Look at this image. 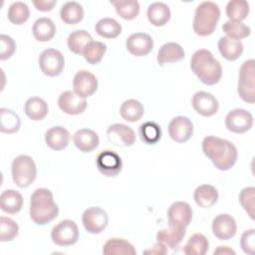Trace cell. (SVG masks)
<instances>
[{"label": "cell", "instance_id": "obj_38", "mask_svg": "<svg viewBox=\"0 0 255 255\" xmlns=\"http://www.w3.org/2000/svg\"><path fill=\"white\" fill-rule=\"evenodd\" d=\"M120 17L125 20H133L139 13V3L136 0H119L111 2Z\"/></svg>", "mask_w": 255, "mask_h": 255}, {"label": "cell", "instance_id": "obj_36", "mask_svg": "<svg viewBox=\"0 0 255 255\" xmlns=\"http://www.w3.org/2000/svg\"><path fill=\"white\" fill-rule=\"evenodd\" d=\"M209 249L208 239L201 233L193 234L183 247L186 255H204Z\"/></svg>", "mask_w": 255, "mask_h": 255}, {"label": "cell", "instance_id": "obj_33", "mask_svg": "<svg viewBox=\"0 0 255 255\" xmlns=\"http://www.w3.org/2000/svg\"><path fill=\"white\" fill-rule=\"evenodd\" d=\"M120 114L125 121L129 123H135L143 116L144 109L137 100L129 99L122 104L120 108Z\"/></svg>", "mask_w": 255, "mask_h": 255}, {"label": "cell", "instance_id": "obj_49", "mask_svg": "<svg viewBox=\"0 0 255 255\" xmlns=\"http://www.w3.org/2000/svg\"><path fill=\"white\" fill-rule=\"evenodd\" d=\"M214 255H222V254H232L235 255V251L231 248H229L228 246H219L216 250H214L213 252Z\"/></svg>", "mask_w": 255, "mask_h": 255}, {"label": "cell", "instance_id": "obj_40", "mask_svg": "<svg viewBox=\"0 0 255 255\" xmlns=\"http://www.w3.org/2000/svg\"><path fill=\"white\" fill-rule=\"evenodd\" d=\"M139 135L146 144H154L161 138V128L154 122H146L139 127Z\"/></svg>", "mask_w": 255, "mask_h": 255}, {"label": "cell", "instance_id": "obj_48", "mask_svg": "<svg viewBox=\"0 0 255 255\" xmlns=\"http://www.w3.org/2000/svg\"><path fill=\"white\" fill-rule=\"evenodd\" d=\"M143 253L144 254H151V255H153V254L154 255H163V254L167 253V248L163 243L157 241V243H155L152 246V248L143 251Z\"/></svg>", "mask_w": 255, "mask_h": 255}, {"label": "cell", "instance_id": "obj_37", "mask_svg": "<svg viewBox=\"0 0 255 255\" xmlns=\"http://www.w3.org/2000/svg\"><path fill=\"white\" fill-rule=\"evenodd\" d=\"M249 14V3L245 0H231L226 5V15L229 21L242 22Z\"/></svg>", "mask_w": 255, "mask_h": 255}, {"label": "cell", "instance_id": "obj_25", "mask_svg": "<svg viewBox=\"0 0 255 255\" xmlns=\"http://www.w3.org/2000/svg\"><path fill=\"white\" fill-rule=\"evenodd\" d=\"M23 206V196L14 189H6L0 195V207L9 214L18 213Z\"/></svg>", "mask_w": 255, "mask_h": 255}, {"label": "cell", "instance_id": "obj_3", "mask_svg": "<svg viewBox=\"0 0 255 255\" xmlns=\"http://www.w3.org/2000/svg\"><path fill=\"white\" fill-rule=\"evenodd\" d=\"M190 68L194 75L207 86L217 84L222 76L220 63L206 49H199L192 55Z\"/></svg>", "mask_w": 255, "mask_h": 255}, {"label": "cell", "instance_id": "obj_31", "mask_svg": "<svg viewBox=\"0 0 255 255\" xmlns=\"http://www.w3.org/2000/svg\"><path fill=\"white\" fill-rule=\"evenodd\" d=\"M49 108L46 101L39 97L29 98L24 105L26 116L32 121H41L48 114Z\"/></svg>", "mask_w": 255, "mask_h": 255}, {"label": "cell", "instance_id": "obj_2", "mask_svg": "<svg viewBox=\"0 0 255 255\" xmlns=\"http://www.w3.org/2000/svg\"><path fill=\"white\" fill-rule=\"evenodd\" d=\"M29 214L31 220L38 225H45L58 216L59 207L50 189L41 187L32 193Z\"/></svg>", "mask_w": 255, "mask_h": 255}, {"label": "cell", "instance_id": "obj_35", "mask_svg": "<svg viewBox=\"0 0 255 255\" xmlns=\"http://www.w3.org/2000/svg\"><path fill=\"white\" fill-rule=\"evenodd\" d=\"M21 127L20 118L13 111L1 108L0 109V130L3 133H14Z\"/></svg>", "mask_w": 255, "mask_h": 255}, {"label": "cell", "instance_id": "obj_45", "mask_svg": "<svg viewBox=\"0 0 255 255\" xmlns=\"http://www.w3.org/2000/svg\"><path fill=\"white\" fill-rule=\"evenodd\" d=\"M16 50L14 40L8 35H0V60L5 61L10 59Z\"/></svg>", "mask_w": 255, "mask_h": 255}, {"label": "cell", "instance_id": "obj_46", "mask_svg": "<svg viewBox=\"0 0 255 255\" xmlns=\"http://www.w3.org/2000/svg\"><path fill=\"white\" fill-rule=\"evenodd\" d=\"M240 247L249 255H253L255 252V229L245 230L240 238Z\"/></svg>", "mask_w": 255, "mask_h": 255}, {"label": "cell", "instance_id": "obj_27", "mask_svg": "<svg viewBox=\"0 0 255 255\" xmlns=\"http://www.w3.org/2000/svg\"><path fill=\"white\" fill-rule=\"evenodd\" d=\"M32 32L37 41L47 42L54 38L56 34V26L50 18L41 17L34 22Z\"/></svg>", "mask_w": 255, "mask_h": 255}, {"label": "cell", "instance_id": "obj_29", "mask_svg": "<svg viewBox=\"0 0 255 255\" xmlns=\"http://www.w3.org/2000/svg\"><path fill=\"white\" fill-rule=\"evenodd\" d=\"M186 228L181 227H171L160 229L156 234V240L163 243L166 247L174 249L179 245L185 236Z\"/></svg>", "mask_w": 255, "mask_h": 255}, {"label": "cell", "instance_id": "obj_19", "mask_svg": "<svg viewBox=\"0 0 255 255\" xmlns=\"http://www.w3.org/2000/svg\"><path fill=\"white\" fill-rule=\"evenodd\" d=\"M127 50L135 57L149 54L153 48V40L146 33H133L126 41Z\"/></svg>", "mask_w": 255, "mask_h": 255}, {"label": "cell", "instance_id": "obj_9", "mask_svg": "<svg viewBox=\"0 0 255 255\" xmlns=\"http://www.w3.org/2000/svg\"><path fill=\"white\" fill-rule=\"evenodd\" d=\"M85 229L91 234H99L106 229L109 222L108 213L99 206L87 208L82 215Z\"/></svg>", "mask_w": 255, "mask_h": 255}, {"label": "cell", "instance_id": "obj_42", "mask_svg": "<svg viewBox=\"0 0 255 255\" xmlns=\"http://www.w3.org/2000/svg\"><path fill=\"white\" fill-rule=\"evenodd\" d=\"M223 32L227 37L234 40H241L247 38L251 34V29L242 22L227 21L222 26Z\"/></svg>", "mask_w": 255, "mask_h": 255}, {"label": "cell", "instance_id": "obj_47", "mask_svg": "<svg viewBox=\"0 0 255 255\" xmlns=\"http://www.w3.org/2000/svg\"><path fill=\"white\" fill-rule=\"evenodd\" d=\"M56 4H57V0H34L33 1L34 7L41 12L51 11Z\"/></svg>", "mask_w": 255, "mask_h": 255}, {"label": "cell", "instance_id": "obj_43", "mask_svg": "<svg viewBox=\"0 0 255 255\" xmlns=\"http://www.w3.org/2000/svg\"><path fill=\"white\" fill-rule=\"evenodd\" d=\"M19 232L18 224L9 217H0V241L8 242L13 240Z\"/></svg>", "mask_w": 255, "mask_h": 255}, {"label": "cell", "instance_id": "obj_1", "mask_svg": "<svg viewBox=\"0 0 255 255\" xmlns=\"http://www.w3.org/2000/svg\"><path fill=\"white\" fill-rule=\"evenodd\" d=\"M201 147L203 153L219 170H229L237 161L238 151L230 140L207 135L203 138Z\"/></svg>", "mask_w": 255, "mask_h": 255}, {"label": "cell", "instance_id": "obj_32", "mask_svg": "<svg viewBox=\"0 0 255 255\" xmlns=\"http://www.w3.org/2000/svg\"><path fill=\"white\" fill-rule=\"evenodd\" d=\"M93 41L92 36L86 30H76L72 32L67 39V45L71 52L80 55L83 54L86 47Z\"/></svg>", "mask_w": 255, "mask_h": 255}, {"label": "cell", "instance_id": "obj_44", "mask_svg": "<svg viewBox=\"0 0 255 255\" xmlns=\"http://www.w3.org/2000/svg\"><path fill=\"white\" fill-rule=\"evenodd\" d=\"M239 202L247 215L253 220L255 209V187L248 186L243 188L239 193Z\"/></svg>", "mask_w": 255, "mask_h": 255}, {"label": "cell", "instance_id": "obj_15", "mask_svg": "<svg viewBox=\"0 0 255 255\" xmlns=\"http://www.w3.org/2000/svg\"><path fill=\"white\" fill-rule=\"evenodd\" d=\"M212 232L219 240H229L235 236L237 231V224L235 219L227 214L221 213L215 216L212 221Z\"/></svg>", "mask_w": 255, "mask_h": 255}, {"label": "cell", "instance_id": "obj_21", "mask_svg": "<svg viewBox=\"0 0 255 255\" xmlns=\"http://www.w3.org/2000/svg\"><path fill=\"white\" fill-rule=\"evenodd\" d=\"M45 141L51 149L62 150L69 144L70 132L64 127H52L45 133Z\"/></svg>", "mask_w": 255, "mask_h": 255}, {"label": "cell", "instance_id": "obj_30", "mask_svg": "<svg viewBox=\"0 0 255 255\" xmlns=\"http://www.w3.org/2000/svg\"><path fill=\"white\" fill-rule=\"evenodd\" d=\"M61 20L68 25L80 23L84 18V8L76 1H68L62 5L60 10Z\"/></svg>", "mask_w": 255, "mask_h": 255}, {"label": "cell", "instance_id": "obj_13", "mask_svg": "<svg viewBox=\"0 0 255 255\" xmlns=\"http://www.w3.org/2000/svg\"><path fill=\"white\" fill-rule=\"evenodd\" d=\"M168 134L175 142H186L193 134V124L188 118L177 116L168 124Z\"/></svg>", "mask_w": 255, "mask_h": 255}, {"label": "cell", "instance_id": "obj_11", "mask_svg": "<svg viewBox=\"0 0 255 255\" xmlns=\"http://www.w3.org/2000/svg\"><path fill=\"white\" fill-rule=\"evenodd\" d=\"M96 165L103 175L107 177H114L122 171L123 161L117 152L107 149L98 154Z\"/></svg>", "mask_w": 255, "mask_h": 255}, {"label": "cell", "instance_id": "obj_4", "mask_svg": "<svg viewBox=\"0 0 255 255\" xmlns=\"http://www.w3.org/2000/svg\"><path fill=\"white\" fill-rule=\"evenodd\" d=\"M220 19L219 6L211 1L201 2L195 9L192 28L196 35L206 37L211 35Z\"/></svg>", "mask_w": 255, "mask_h": 255}, {"label": "cell", "instance_id": "obj_39", "mask_svg": "<svg viewBox=\"0 0 255 255\" xmlns=\"http://www.w3.org/2000/svg\"><path fill=\"white\" fill-rule=\"evenodd\" d=\"M30 16V10L26 3L21 1L13 2L7 11L8 20L15 25L24 24Z\"/></svg>", "mask_w": 255, "mask_h": 255}, {"label": "cell", "instance_id": "obj_34", "mask_svg": "<svg viewBox=\"0 0 255 255\" xmlns=\"http://www.w3.org/2000/svg\"><path fill=\"white\" fill-rule=\"evenodd\" d=\"M98 35L106 39L117 38L122 33V25L113 18H103L95 26Z\"/></svg>", "mask_w": 255, "mask_h": 255}, {"label": "cell", "instance_id": "obj_10", "mask_svg": "<svg viewBox=\"0 0 255 255\" xmlns=\"http://www.w3.org/2000/svg\"><path fill=\"white\" fill-rule=\"evenodd\" d=\"M253 116L244 109H234L225 118V127L234 133H244L253 126Z\"/></svg>", "mask_w": 255, "mask_h": 255}, {"label": "cell", "instance_id": "obj_18", "mask_svg": "<svg viewBox=\"0 0 255 255\" xmlns=\"http://www.w3.org/2000/svg\"><path fill=\"white\" fill-rule=\"evenodd\" d=\"M191 105L194 111L203 117H211L215 115L219 108L217 99L212 94L204 91L196 92L193 95Z\"/></svg>", "mask_w": 255, "mask_h": 255}, {"label": "cell", "instance_id": "obj_41", "mask_svg": "<svg viewBox=\"0 0 255 255\" xmlns=\"http://www.w3.org/2000/svg\"><path fill=\"white\" fill-rule=\"evenodd\" d=\"M107 51L106 44L99 41H92L84 50L83 56L91 65L99 64Z\"/></svg>", "mask_w": 255, "mask_h": 255}, {"label": "cell", "instance_id": "obj_26", "mask_svg": "<svg viewBox=\"0 0 255 255\" xmlns=\"http://www.w3.org/2000/svg\"><path fill=\"white\" fill-rule=\"evenodd\" d=\"M193 198L195 203L202 208H209L213 206L218 200L217 189L210 184H202L194 190Z\"/></svg>", "mask_w": 255, "mask_h": 255}, {"label": "cell", "instance_id": "obj_24", "mask_svg": "<svg viewBox=\"0 0 255 255\" xmlns=\"http://www.w3.org/2000/svg\"><path fill=\"white\" fill-rule=\"evenodd\" d=\"M147 19L149 23L156 27L164 26L170 19V9L163 2L151 3L147 8Z\"/></svg>", "mask_w": 255, "mask_h": 255}, {"label": "cell", "instance_id": "obj_23", "mask_svg": "<svg viewBox=\"0 0 255 255\" xmlns=\"http://www.w3.org/2000/svg\"><path fill=\"white\" fill-rule=\"evenodd\" d=\"M218 50L221 56L227 61L237 60L243 53V44L239 40L231 39L227 36L221 37L218 40Z\"/></svg>", "mask_w": 255, "mask_h": 255}, {"label": "cell", "instance_id": "obj_28", "mask_svg": "<svg viewBox=\"0 0 255 255\" xmlns=\"http://www.w3.org/2000/svg\"><path fill=\"white\" fill-rule=\"evenodd\" d=\"M105 255H134L136 250L133 245L123 238H111L103 247Z\"/></svg>", "mask_w": 255, "mask_h": 255}, {"label": "cell", "instance_id": "obj_6", "mask_svg": "<svg viewBox=\"0 0 255 255\" xmlns=\"http://www.w3.org/2000/svg\"><path fill=\"white\" fill-rule=\"evenodd\" d=\"M237 93L242 101L248 104L255 103V61H245L239 69Z\"/></svg>", "mask_w": 255, "mask_h": 255}, {"label": "cell", "instance_id": "obj_12", "mask_svg": "<svg viewBox=\"0 0 255 255\" xmlns=\"http://www.w3.org/2000/svg\"><path fill=\"white\" fill-rule=\"evenodd\" d=\"M192 215V208L187 202L175 201L167 210L168 226L186 228L191 222Z\"/></svg>", "mask_w": 255, "mask_h": 255}, {"label": "cell", "instance_id": "obj_14", "mask_svg": "<svg viewBox=\"0 0 255 255\" xmlns=\"http://www.w3.org/2000/svg\"><path fill=\"white\" fill-rule=\"evenodd\" d=\"M74 92L82 98L91 97L98 89V80L94 74L82 70L76 73L73 79Z\"/></svg>", "mask_w": 255, "mask_h": 255}, {"label": "cell", "instance_id": "obj_20", "mask_svg": "<svg viewBox=\"0 0 255 255\" xmlns=\"http://www.w3.org/2000/svg\"><path fill=\"white\" fill-rule=\"evenodd\" d=\"M73 142L80 151L91 152L99 146L100 138L96 131L90 128H81L73 134Z\"/></svg>", "mask_w": 255, "mask_h": 255}, {"label": "cell", "instance_id": "obj_7", "mask_svg": "<svg viewBox=\"0 0 255 255\" xmlns=\"http://www.w3.org/2000/svg\"><path fill=\"white\" fill-rule=\"evenodd\" d=\"M80 231L75 221L65 219L55 225L51 231L52 241L58 246H70L79 239Z\"/></svg>", "mask_w": 255, "mask_h": 255}, {"label": "cell", "instance_id": "obj_16", "mask_svg": "<svg viewBox=\"0 0 255 255\" xmlns=\"http://www.w3.org/2000/svg\"><path fill=\"white\" fill-rule=\"evenodd\" d=\"M58 106L62 112L67 115H81L87 108V101L75 92L66 91L59 96Z\"/></svg>", "mask_w": 255, "mask_h": 255}, {"label": "cell", "instance_id": "obj_8", "mask_svg": "<svg viewBox=\"0 0 255 255\" xmlns=\"http://www.w3.org/2000/svg\"><path fill=\"white\" fill-rule=\"evenodd\" d=\"M42 73L48 77L59 76L65 67V59L59 50L49 48L44 50L38 59Z\"/></svg>", "mask_w": 255, "mask_h": 255}, {"label": "cell", "instance_id": "obj_17", "mask_svg": "<svg viewBox=\"0 0 255 255\" xmlns=\"http://www.w3.org/2000/svg\"><path fill=\"white\" fill-rule=\"evenodd\" d=\"M108 139L117 146H130L135 142L133 129L124 124H114L107 129Z\"/></svg>", "mask_w": 255, "mask_h": 255}, {"label": "cell", "instance_id": "obj_5", "mask_svg": "<svg viewBox=\"0 0 255 255\" xmlns=\"http://www.w3.org/2000/svg\"><path fill=\"white\" fill-rule=\"evenodd\" d=\"M11 171L14 183L21 188L31 185L37 176L36 163L31 156L26 154H20L13 159Z\"/></svg>", "mask_w": 255, "mask_h": 255}, {"label": "cell", "instance_id": "obj_22", "mask_svg": "<svg viewBox=\"0 0 255 255\" xmlns=\"http://www.w3.org/2000/svg\"><path fill=\"white\" fill-rule=\"evenodd\" d=\"M185 57L183 48L174 42L163 44L157 52V63L163 66L166 63H175L181 61Z\"/></svg>", "mask_w": 255, "mask_h": 255}]
</instances>
